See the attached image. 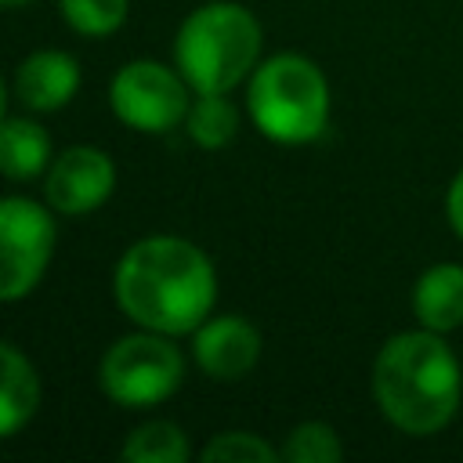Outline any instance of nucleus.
<instances>
[{
  "label": "nucleus",
  "instance_id": "nucleus-1",
  "mask_svg": "<svg viewBox=\"0 0 463 463\" xmlns=\"http://www.w3.org/2000/svg\"><path fill=\"white\" fill-rule=\"evenodd\" d=\"M112 286L123 315L163 336L195 333L217 297L210 257L188 239L174 235L134 242L116 264Z\"/></svg>",
  "mask_w": 463,
  "mask_h": 463
},
{
  "label": "nucleus",
  "instance_id": "nucleus-2",
  "mask_svg": "<svg viewBox=\"0 0 463 463\" xmlns=\"http://www.w3.org/2000/svg\"><path fill=\"white\" fill-rule=\"evenodd\" d=\"M380 412L405 434L441 430L459 405V362L434 329L391 336L373 365Z\"/></svg>",
  "mask_w": 463,
  "mask_h": 463
},
{
  "label": "nucleus",
  "instance_id": "nucleus-3",
  "mask_svg": "<svg viewBox=\"0 0 463 463\" xmlns=\"http://www.w3.org/2000/svg\"><path fill=\"white\" fill-rule=\"evenodd\" d=\"M260 22L239 4H203L174 40V61L199 94H228L257 65Z\"/></svg>",
  "mask_w": 463,
  "mask_h": 463
},
{
  "label": "nucleus",
  "instance_id": "nucleus-4",
  "mask_svg": "<svg viewBox=\"0 0 463 463\" xmlns=\"http://www.w3.org/2000/svg\"><path fill=\"white\" fill-rule=\"evenodd\" d=\"M246 105L260 134L279 145H304L326 130L329 87L304 54H275L253 72Z\"/></svg>",
  "mask_w": 463,
  "mask_h": 463
},
{
  "label": "nucleus",
  "instance_id": "nucleus-5",
  "mask_svg": "<svg viewBox=\"0 0 463 463\" xmlns=\"http://www.w3.org/2000/svg\"><path fill=\"white\" fill-rule=\"evenodd\" d=\"M184 376L181 351L163 333H130L116 340L101 358V391L123 409H145L166 402Z\"/></svg>",
  "mask_w": 463,
  "mask_h": 463
},
{
  "label": "nucleus",
  "instance_id": "nucleus-6",
  "mask_svg": "<svg viewBox=\"0 0 463 463\" xmlns=\"http://www.w3.org/2000/svg\"><path fill=\"white\" fill-rule=\"evenodd\" d=\"M54 250L51 213L22 195L0 199V300H22L36 289Z\"/></svg>",
  "mask_w": 463,
  "mask_h": 463
},
{
  "label": "nucleus",
  "instance_id": "nucleus-7",
  "mask_svg": "<svg viewBox=\"0 0 463 463\" xmlns=\"http://www.w3.org/2000/svg\"><path fill=\"white\" fill-rule=\"evenodd\" d=\"M112 112L145 134H163L188 116V83L159 61H130L109 83Z\"/></svg>",
  "mask_w": 463,
  "mask_h": 463
},
{
  "label": "nucleus",
  "instance_id": "nucleus-8",
  "mask_svg": "<svg viewBox=\"0 0 463 463\" xmlns=\"http://www.w3.org/2000/svg\"><path fill=\"white\" fill-rule=\"evenodd\" d=\"M116 188V166L101 148L72 145L47 166V203L58 213H90Z\"/></svg>",
  "mask_w": 463,
  "mask_h": 463
},
{
  "label": "nucleus",
  "instance_id": "nucleus-9",
  "mask_svg": "<svg viewBox=\"0 0 463 463\" xmlns=\"http://www.w3.org/2000/svg\"><path fill=\"white\" fill-rule=\"evenodd\" d=\"M192 351L206 376L242 380L260 358V333L239 315H221L195 329Z\"/></svg>",
  "mask_w": 463,
  "mask_h": 463
},
{
  "label": "nucleus",
  "instance_id": "nucleus-10",
  "mask_svg": "<svg viewBox=\"0 0 463 463\" xmlns=\"http://www.w3.org/2000/svg\"><path fill=\"white\" fill-rule=\"evenodd\" d=\"M80 90V65L65 51H36L18 65L14 94L33 112H54Z\"/></svg>",
  "mask_w": 463,
  "mask_h": 463
},
{
  "label": "nucleus",
  "instance_id": "nucleus-11",
  "mask_svg": "<svg viewBox=\"0 0 463 463\" xmlns=\"http://www.w3.org/2000/svg\"><path fill=\"white\" fill-rule=\"evenodd\" d=\"M412 311L423 329L449 333L463 326V268L459 264H434L420 275L412 289Z\"/></svg>",
  "mask_w": 463,
  "mask_h": 463
},
{
  "label": "nucleus",
  "instance_id": "nucleus-12",
  "mask_svg": "<svg viewBox=\"0 0 463 463\" xmlns=\"http://www.w3.org/2000/svg\"><path fill=\"white\" fill-rule=\"evenodd\" d=\"M40 405V380L36 369L22 351L0 340V438L22 430Z\"/></svg>",
  "mask_w": 463,
  "mask_h": 463
},
{
  "label": "nucleus",
  "instance_id": "nucleus-13",
  "mask_svg": "<svg viewBox=\"0 0 463 463\" xmlns=\"http://www.w3.org/2000/svg\"><path fill=\"white\" fill-rule=\"evenodd\" d=\"M51 166V134L25 116L0 119V174L29 181Z\"/></svg>",
  "mask_w": 463,
  "mask_h": 463
},
{
  "label": "nucleus",
  "instance_id": "nucleus-14",
  "mask_svg": "<svg viewBox=\"0 0 463 463\" xmlns=\"http://www.w3.org/2000/svg\"><path fill=\"white\" fill-rule=\"evenodd\" d=\"M188 456H192V449H188L184 430L166 420H152V423L130 430V438L123 441L127 463H184Z\"/></svg>",
  "mask_w": 463,
  "mask_h": 463
},
{
  "label": "nucleus",
  "instance_id": "nucleus-15",
  "mask_svg": "<svg viewBox=\"0 0 463 463\" xmlns=\"http://www.w3.org/2000/svg\"><path fill=\"white\" fill-rule=\"evenodd\" d=\"M184 127L199 148H224L239 130V112L224 94H199V101L188 105Z\"/></svg>",
  "mask_w": 463,
  "mask_h": 463
},
{
  "label": "nucleus",
  "instance_id": "nucleus-16",
  "mask_svg": "<svg viewBox=\"0 0 463 463\" xmlns=\"http://www.w3.org/2000/svg\"><path fill=\"white\" fill-rule=\"evenodd\" d=\"M65 22L83 36H109L127 18V0H58Z\"/></svg>",
  "mask_w": 463,
  "mask_h": 463
},
{
  "label": "nucleus",
  "instance_id": "nucleus-17",
  "mask_svg": "<svg viewBox=\"0 0 463 463\" xmlns=\"http://www.w3.org/2000/svg\"><path fill=\"white\" fill-rule=\"evenodd\" d=\"M282 456L289 463H336L344 456V449H340V438H336L333 427H326V423H300L286 438Z\"/></svg>",
  "mask_w": 463,
  "mask_h": 463
},
{
  "label": "nucleus",
  "instance_id": "nucleus-18",
  "mask_svg": "<svg viewBox=\"0 0 463 463\" xmlns=\"http://www.w3.org/2000/svg\"><path fill=\"white\" fill-rule=\"evenodd\" d=\"M203 459H213V463H275L279 452L250 430H228V434H217L203 449Z\"/></svg>",
  "mask_w": 463,
  "mask_h": 463
},
{
  "label": "nucleus",
  "instance_id": "nucleus-19",
  "mask_svg": "<svg viewBox=\"0 0 463 463\" xmlns=\"http://www.w3.org/2000/svg\"><path fill=\"white\" fill-rule=\"evenodd\" d=\"M449 221H452V228L463 235V170L456 174V181H452V188H449Z\"/></svg>",
  "mask_w": 463,
  "mask_h": 463
},
{
  "label": "nucleus",
  "instance_id": "nucleus-20",
  "mask_svg": "<svg viewBox=\"0 0 463 463\" xmlns=\"http://www.w3.org/2000/svg\"><path fill=\"white\" fill-rule=\"evenodd\" d=\"M4 105H7V87H4V80H0V119H4Z\"/></svg>",
  "mask_w": 463,
  "mask_h": 463
},
{
  "label": "nucleus",
  "instance_id": "nucleus-21",
  "mask_svg": "<svg viewBox=\"0 0 463 463\" xmlns=\"http://www.w3.org/2000/svg\"><path fill=\"white\" fill-rule=\"evenodd\" d=\"M18 4H29V0H0V7H18Z\"/></svg>",
  "mask_w": 463,
  "mask_h": 463
}]
</instances>
